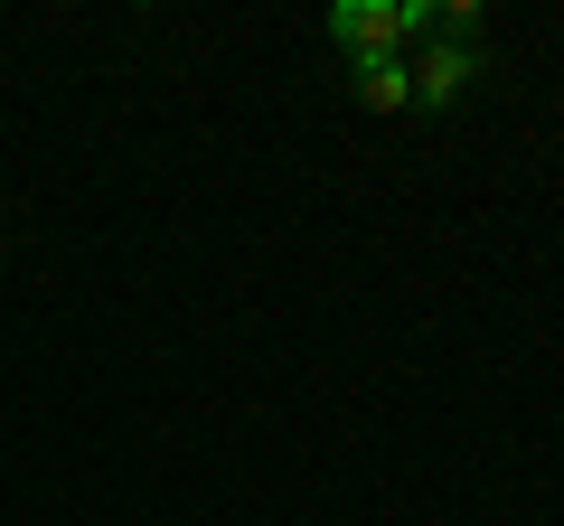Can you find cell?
I'll list each match as a JSON object with an SVG mask.
<instances>
[{"label":"cell","instance_id":"cell-1","mask_svg":"<svg viewBox=\"0 0 564 526\" xmlns=\"http://www.w3.org/2000/svg\"><path fill=\"white\" fill-rule=\"evenodd\" d=\"M329 39H339L348 57H395L404 47V0H339V10H329Z\"/></svg>","mask_w":564,"mask_h":526},{"label":"cell","instance_id":"cell-2","mask_svg":"<svg viewBox=\"0 0 564 526\" xmlns=\"http://www.w3.org/2000/svg\"><path fill=\"white\" fill-rule=\"evenodd\" d=\"M404 76H414V103H423V113H443V103L470 95V76H480V47H423V57H404Z\"/></svg>","mask_w":564,"mask_h":526},{"label":"cell","instance_id":"cell-3","mask_svg":"<svg viewBox=\"0 0 564 526\" xmlns=\"http://www.w3.org/2000/svg\"><path fill=\"white\" fill-rule=\"evenodd\" d=\"M358 103H367V113H414V76H404V47H395V57H358Z\"/></svg>","mask_w":564,"mask_h":526}]
</instances>
